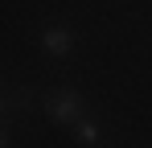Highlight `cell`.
Here are the masks:
<instances>
[{"label": "cell", "instance_id": "2", "mask_svg": "<svg viewBox=\"0 0 152 148\" xmlns=\"http://www.w3.org/2000/svg\"><path fill=\"white\" fill-rule=\"evenodd\" d=\"M41 49L53 53V58H66V53L74 49V33H70V29H62V25H53V29L41 33Z\"/></svg>", "mask_w": 152, "mask_h": 148}, {"label": "cell", "instance_id": "4", "mask_svg": "<svg viewBox=\"0 0 152 148\" xmlns=\"http://www.w3.org/2000/svg\"><path fill=\"white\" fill-rule=\"evenodd\" d=\"M0 144H8V136H4V127H0Z\"/></svg>", "mask_w": 152, "mask_h": 148}, {"label": "cell", "instance_id": "1", "mask_svg": "<svg viewBox=\"0 0 152 148\" xmlns=\"http://www.w3.org/2000/svg\"><path fill=\"white\" fill-rule=\"evenodd\" d=\"M45 111H50V119H58V123H78L82 99H78L74 91H53V95L45 99Z\"/></svg>", "mask_w": 152, "mask_h": 148}, {"label": "cell", "instance_id": "3", "mask_svg": "<svg viewBox=\"0 0 152 148\" xmlns=\"http://www.w3.org/2000/svg\"><path fill=\"white\" fill-rule=\"evenodd\" d=\"M78 144H99V123L78 119Z\"/></svg>", "mask_w": 152, "mask_h": 148}]
</instances>
